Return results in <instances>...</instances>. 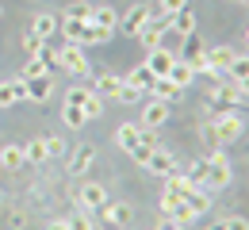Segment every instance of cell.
Masks as SVG:
<instances>
[{"label":"cell","instance_id":"cell-1","mask_svg":"<svg viewBox=\"0 0 249 230\" xmlns=\"http://www.w3.org/2000/svg\"><path fill=\"white\" fill-rule=\"evenodd\" d=\"M246 131V123H242V115L238 111H226V107H215V123L207 127V142L211 146H230V142H238Z\"/></svg>","mask_w":249,"mask_h":230},{"label":"cell","instance_id":"cell-2","mask_svg":"<svg viewBox=\"0 0 249 230\" xmlns=\"http://www.w3.org/2000/svg\"><path fill=\"white\" fill-rule=\"evenodd\" d=\"M58 66H62L65 73H73V77H85V73H92L89 58H85V50H81L77 42H62V50H58Z\"/></svg>","mask_w":249,"mask_h":230},{"label":"cell","instance_id":"cell-3","mask_svg":"<svg viewBox=\"0 0 249 230\" xmlns=\"http://www.w3.org/2000/svg\"><path fill=\"white\" fill-rule=\"evenodd\" d=\"M226 184H230V161H226L222 146H215V154L207 158V188L218 192V188H226Z\"/></svg>","mask_w":249,"mask_h":230},{"label":"cell","instance_id":"cell-4","mask_svg":"<svg viewBox=\"0 0 249 230\" xmlns=\"http://www.w3.org/2000/svg\"><path fill=\"white\" fill-rule=\"evenodd\" d=\"M150 88H154V73L146 66H134L123 77V96H150Z\"/></svg>","mask_w":249,"mask_h":230},{"label":"cell","instance_id":"cell-5","mask_svg":"<svg viewBox=\"0 0 249 230\" xmlns=\"http://www.w3.org/2000/svg\"><path fill=\"white\" fill-rule=\"evenodd\" d=\"M104 203H107V188H104V184L89 180V184L77 188V207H81V211H92V215H96Z\"/></svg>","mask_w":249,"mask_h":230},{"label":"cell","instance_id":"cell-6","mask_svg":"<svg viewBox=\"0 0 249 230\" xmlns=\"http://www.w3.org/2000/svg\"><path fill=\"white\" fill-rule=\"evenodd\" d=\"M173 62H177V54H173V50H165V46H154V50L146 54V62H142V66L150 69L154 77H169Z\"/></svg>","mask_w":249,"mask_h":230},{"label":"cell","instance_id":"cell-7","mask_svg":"<svg viewBox=\"0 0 249 230\" xmlns=\"http://www.w3.org/2000/svg\"><path fill=\"white\" fill-rule=\"evenodd\" d=\"M165 119H169V104L165 100H150L146 107H142V123L138 127H146V131H157V127H165Z\"/></svg>","mask_w":249,"mask_h":230},{"label":"cell","instance_id":"cell-8","mask_svg":"<svg viewBox=\"0 0 249 230\" xmlns=\"http://www.w3.org/2000/svg\"><path fill=\"white\" fill-rule=\"evenodd\" d=\"M130 215H134L130 203H104V207H100V219H104L107 227H115V230H123L126 223H130Z\"/></svg>","mask_w":249,"mask_h":230},{"label":"cell","instance_id":"cell-9","mask_svg":"<svg viewBox=\"0 0 249 230\" xmlns=\"http://www.w3.org/2000/svg\"><path fill=\"white\" fill-rule=\"evenodd\" d=\"M92 92L100 100H111V96H123V77H115V73H100L92 81Z\"/></svg>","mask_w":249,"mask_h":230},{"label":"cell","instance_id":"cell-10","mask_svg":"<svg viewBox=\"0 0 249 230\" xmlns=\"http://www.w3.org/2000/svg\"><path fill=\"white\" fill-rule=\"evenodd\" d=\"M19 100H27V81H23V77L0 85V107H16Z\"/></svg>","mask_w":249,"mask_h":230},{"label":"cell","instance_id":"cell-11","mask_svg":"<svg viewBox=\"0 0 249 230\" xmlns=\"http://www.w3.org/2000/svg\"><path fill=\"white\" fill-rule=\"evenodd\" d=\"M150 16H154V8H150V4H134L130 12H123V19H119V27H123L126 35H134L138 27H142V23H146V19H150Z\"/></svg>","mask_w":249,"mask_h":230},{"label":"cell","instance_id":"cell-12","mask_svg":"<svg viewBox=\"0 0 249 230\" xmlns=\"http://www.w3.org/2000/svg\"><path fill=\"white\" fill-rule=\"evenodd\" d=\"M211 104H222V107H230V104H242V88L230 81V85H211V92H207Z\"/></svg>","mask_w":249,"mask_h":230},{"label":"cell","instance_id":"cell-13","mask_svg":"<svg viewBox=\"0 0 249 230\" xmlns=\"http://www.w3.org/2000/svg\"><path fill=\"white\" fill-rule=\"evenodd\" d=\"M146 169H150V173H157V177H169V173H173V169H177V161H173V154H169V150H161V146H157L154 154H150V158H146Z\"/></svg>","mask_w":249,"mask_h":230},{"label":"cell","instance_id":"cell-14","mask_svg":"<svg viewBox=\"0 0 249 230\" xmlns=\"http://www.w3.org/2000/svg\"><path fill=\"white\" fill-rule=\"evenodd\" d=\"M92 161H96V150H92V146H77L73 158H69V173H73V177H85V173L92 169Z\"/></svg>","mask_w":249,"mask_h":230},{"label":"cell","instance_id":"cell-15","mask_svg":"<svg viewBox=\"0 0 249 230\" xmlns=\"http://www.w3.org/2000/svg\"><path fill=\"white\" fill-rule=\"evenodd\" d=\"M169 31H177V35H196V12L192 8H180V12H173L169 16Z\"/></svg>","mask_w":249,"mask_h":230},{"label":"cell","instance_id":"cell-16","mask_svg":"<svg viewBox=\"0 0 249 230\" xmlns=\"http://www.w3.org/2000/svg\"><path fill=\"white\" fill-rule=\"evenodd\" d=\"M138 138H142V127H138V123H123V127H115V146L126 150V154L138 146Z\"/></svg>","mask_w":249,"mask_h":230},{"label":"cell","instance_id":"cell-17","mask_svg":"<svg viewBox=\"0 0 249 230\" xmlns=\"http://www.w3.org/2000/svg\"><path fill=\"white\" fill-rule=\"evenodd\" d=\"M0 165L8 169V173H16V169H23L27 158H23V146H16V142H8V146H0Z\"/></svg>","mask_w":249,"mask_h":230},{"label":"cell","instance_id":"cell-18","mask_svg":"<svg viewBox=\"0 0 249 230\" xmlns=\"http://www.w3.org/2000/svg\"><path fill=\"white\" fill-rule=\"evenodd\" d=\"M169 81H173L177 88H188V85L196 81V69H192V62L177 58V62H173V69H169Z\"/></svg>","mask_w":249,"mask_h":230},{"label":"cell","instance_id":"cell-19","mask_svg":"<svg viewBox=\"0 0 249 230\" xmlns=\"http://www.w3.org/2000/svg\"><path fill=\"white\" fill-rule=\"evenodd\" d=\"M50 92H54V81H50V73H46V77H31V81H27V100H35V104L50 100Z\"/></svg>","mask_w":249,"mask_h":230},{"label":"cell","instance_id":"cell-20","mask_svg":"<svg viewBox=\"0 0 249 230\" xmlns=\"http://www.w3.org/2000/svg\"><path fill=\"white\" fill-rule=\"evenodd\" d=\"M111 35H115V31H107V27H100V23L89 19V27H85V35H81L77 46H104V42H111Z\"/></svg>","mask_w":249,"mask_h":230},{"label":"cell","instance_id":"cell-21","mask_svg":"<svg viewBox=\"0 0 249 230\" xmlns=\"http://www.w3.org/2000/svg\"><path fill=\"white\" fill-rule=\"evenodd\" d=\"M31 35H38V38H54L58 35V16H50V12H38L31 23Z\"/></svg>","mask_w":249,"mask_h":230},{"label":"cell","instance_id":"cell-22","mask_svg":"<svg viewBox=\"0 0 249 230\" xmlns=\"http://www.w3.org/2000/svg\"><path fill=\"white\" fill-rule=\"evenodd\" d=\"M234 58H238V54H234L230 46H211V50H207V62H211V69H215V73H226Z\"/></svg>","mask_w":249,"mask_h":230},{"label":"cell","instance_id":"cell-23","mask_svg":"<svg viewBox=\"0 0 249 230\" xmlns=\"http://www.w3.org/2000/svg\"><path fill=\"white\" fill-rule=\"evenodd\" d=\"M119 12L115 8H107V4H96L92 8V23H100V27H107V31H119Z\"/></svg>","mask_w":249,"mask_h":230},{"label":"cell","instance_id":"cell-24","mask_svg":"<svg viewBox=\"0 0 249 230\" xmlns=\"http://www.w3.org/2000/svg\"><path fill=\"white\" fill-rule=\"evenodd\" d=\"M62 123L77 131V127H85V123H89V115H85V107H77V104H62Z\"/></svg>","mask_w":249,"mask_h":230},{"label":"cell","instance_id":"cell-25","mask_svg":"<svg viewBox=\"0 0 249 230\" xmlns=\"http://www.w3.org/2000/svg\"><path fill=\"white\" fill-rule=\"evenodd\" d=\"M177 92H180V88H177L169 77H154V88H150V96H157V100H165V104H169Z\"/></svg>","mask_w":249,"mask_h":230},{"label":"cell","instance_id":"cell-26","mask_svg":"<svg viewBox=\"0 0 249 230\" xmlns=\"http://www.w3.org/2000/svg\"><path fill=\"white\" fill-rule=\"evenodd\" d=\"M65 227L69 230H96V219H92V211H73L65 219Z\"/></svg>","mask_w":249,"mask_h":230},{"label":"cell","instance_id":"cell-27","mask_svg":"<svg viewBox=\"0 0 249 230\" xmlns=\"http://www.w3.org/2000/svg\"><path fill=\"white\" fill-rule=\"evenodd\" d=\"M23 158H27V161H31V165L46 161V142H42V138H31V142L23 146Z\"/></svg>","mask_w":249,"mask_h":230},{"label":"cell","instance_id":"cell-28","mask_svg":"<svg viewBox=\"0 0 249 230\" xmlns=\"http://www.w3.org/2000/svg\"><path fill=\"white\" fill-rule=\"evenodd\" d=\"M180 207H184V196L173 192V188H165V196H161V211H165V215H177Z\"/></svg>","mask_w":249,"mask_h":230},{"label":"cell","instance_id":"cell-29","mask_svg":"<svg viewBox=\"0 0 249 230\" xmlns=\"http://www.w3.org/2000/svg\"><path fill=\"white\" fill-rule=\"evenodd\" d=\"M226 73H230V81H234V85H238V81H246V77H249V58H242V54H238V58L230 62V69H226Z\"/></svg>","mask_w":249,"mask_h":230},{"label":"cell","instance_id":"cell-30","mask_svg":"<svg viewBox=\"0 0 249 230\" xmlns=\"http://www.w3.org/2000/svg\"><path fill=\"white\" fill-rule=\"evenodd\" d=\"M89 100H92V88H81V85H77V88H69V92H65L62 104H77V107H85Z\"/></svg>","mask_w":249,"mask_h":230},{"label":"cell","instance_id":"cell-31","mask_svg":"<svg viewBox=\"0 0 249 230\" xmlns=\"http://www.w3.org/2000/svg\"><path fill=\"white\" fill-rule=\"evenodd\" d=\"M50 69H46V62L42 58H27V66H23V81H31V77H46Z\"/></svg>","mask_w":249,"mask_h":230},{"label":"cell","instance_id":"cell-32","mask_svg":"<svg viewBox=\"0 0 249 230\" xmlns=\"http://www.w3.org/2000/svg\"><path fill=\"white\" fill-rule=\"evenodd\" d=\"M42 46H46V38H38V35H23V50H27V58H38L42 54Z\"/></svg>","mask_w":249,"mask_h":230},{"label":"cell","instance_id":"cell-33","mask_svg":"<svg viewBox=\"0 0 249 230\" xmlns=\"http://www.w3.org/2000/svg\"><path fill=\"white\" fill-rule=\"evenodd\" d=\"M42 142H46V161H54V158L65 154V142L58 138V134H50V138H42Z\"/></svg>","mask_w":249,"mask_h":230},{"label":"cell","instance_id":"cell-34","mask_svg":"<svg viewBox=\"0 0 249 230\" xmlns=\"http://www.w3.org/2000/svg\"><path fill=\"white\" fill-rule=\"evenodd\" d=\"M180 8H188V0H157L154 12H165V16H173V12H180Z\"/></svg>","mask_w":249,"mask_h":230},{"label":"cell","instance_id":"cell-35","mask_svg":"<svg viewBox=\"0 0 249 230\" xmlns=\"http://www.w3.org/2000/svg\"><path fill=\"white\" fill-rule=\"evenodd\" d=\"M222 227L226 230H249V219L246 215H230V219H222Z\"/></svg>","mask_w":249,"mask_h":230},{"label":"cell","instance_id":"cell-36","mask_svg":"<svg viewBox=\"0 0 249 230\" xmlns=\"http://www.w3.org/2000/svg\"><path fill=\"white\" fill-rule=\"evenodd\" d=\"M154 230H184V223H177L173 215H165V219H161V223H157Z\"/></svg>","mask_w":249,"mask_h":230},{"label":"cell","instance_id":"cell-37","mask_svg":"<svg viewBox=\"0 0 249 230\" xmlns=\"http://www.w3.org/2000/svg\"><path fill=\"white\" fill-rule=\"evenodd\" d=\"M8 227H12V230H23V227H27V215H23V211H12Z\"/></svg>","mask_w":249,"mask_h":230},{"label":"cell","instance_id":"cell-38","mask_svg":"<svg viewBox=\"0 0 249 230\" xmlns=\"http://www.w3.org/2000/svg\"><path fill=\"white\" fill-rule=\"evenodd\" d=\"M42 230H69V227H65V219H50V223H46Z\"/></svg>","mask_w":249,"mask_h":230},{"label":"cell","instance_id":"cell-39","mask_svg":"<svg viewBox=\"0 0 249 230\" xmlns=\"http://www.w3.org/2000/svg\"><path fill=\"white\" fill-rule=\"evenodd\" d=\"M207 230H226V227H222V223H211V227H207Z\"/></svg>","mask_w":249,"mask_h":230},{"label":"cell","instance_id":"cell-40","mask_svg":"<svg viewBox=\"0 0 249 230\" xmlns=\"http://www.w3.org/2000/svg\"><path fill=\"white\" fill-rule=\"evenodd\" d=\"M246 42H249V31H246Z\"/></svg>","mask_w":249,"mask_h":230},{"label":"cell","instance_id":"cell-41","mask_svg":"<svg viewBox=\"0 0 249 230\" xmlns=\"http://www.w3.org/2000/svg\"><path fill=\"white\" fill-rule=\"evenodd\" d=\"M0 16H4V8H0Z\"/></svg>","mask_w":249,"mask_h":230},{"label":"cell","instance_id":"cell-42","mask_svg":"<svg viewBox=\"0 0 249 230\" xmlns=\"http://www.w3.org/2000/svg\"><path fill=\"white\" fill-rule=\"evenodd\" d=\"M242 4H249V0H242Z\"/></svg>","mask_w":249,"mask_h":230},{"label":"cell","instance_id":"cell-43","mask_svg":"<svg viewBox=\"0 0 249 230\" xmlns=\"http://www.w3.org/2000/svg\"><path fill=\"white\" fill-rule=\"evenodd\" d=\"M123 230H126V227H123Z\"/></svg>","mask_w":249,"mask_h":230}]
</instances>
